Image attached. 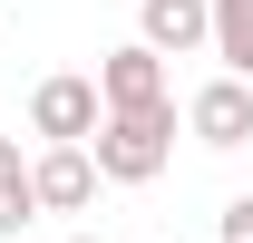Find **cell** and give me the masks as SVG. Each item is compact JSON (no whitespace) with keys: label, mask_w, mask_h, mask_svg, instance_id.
<instances>
[{"label":"cell","mask_w":253,"mask_h":243,"mask_svg":"<svg viewBox=\"0 0 253 243\" xmlns=\"http://www.w3.org/2000/svg\"><path fill=\"white\" fill-rule=\"evenodd\" d=\"M166 156H175V107H146V117H107L88 136V165L97 185H156Z\"/></svg>","instance_id":"obj_1"},{"label":"cell","mask_w":253,"mask_h":243,"mask_svg":"<svg viewBox=\"0 0 253 243\" xmlns=\"http://www.w3.org/2000/svg\"><path fill=\"white\" fill-rule=\"evenodd\" d=\"M97 126H107V97H97V78L59 68V78H39V88H30V136H39V146H88Z\"/></svg>","instance_id":"obj_2"},{"label":"cell","mask_w":253,"mask_h":243,"mask_svg":"<svg viewBox=\"0 0 253 243\" xmlns=\"http://www.w3.org/2000/svg\"><path fill=\"white\" fill-rule=\"evenodd\" d=\"M97 97H107V117H146V107H175V97H166V59H156V49H136V39L97 59Z\"/></svg>","instance_id":"obj_3"},{"label":"cell","mask_w":253,"mask_h":243,"mask_svg":"<svg viewBox=\"0 0 253 243\" xmlns=\"http://www.w3.org/2000/svg\"><path fill=\"white\" fill-rule=\"evenodd\" d=\"M136 49H156V59L214 49V0H136Z\"/></svg>","instance_id":"obj_4"},{"label":"cell","mask_w":253,"mask_h":243,"mask_svg":"<svg viewBox=\"0 0 253 243\" xmlns=\"http://www.w3.org/2000/svg\"><path fill=\"white\" fill-rule=\"evenodd\" d=\"M30 195H39V214H88V204H97L88 146H39V156H30Z\"/></svg>","instance_id":"obj_5"},{"label":"cell","mask_w":253,"mask_h":243,"mask_svg":"<svg viewBox=\"0 0 253 243\" xmlns=\"http://www.w3.org/2000/svg\"><path fill=\"white\" fill-rule=\"evenodd\" d=\"M185 126H195V146H244L253 136V88L244 78H205L185 97Z\"/></svg>","instance_id":"obj_6"},{"label":"cell","mask_w":253,"mask_h":243,"mask_svg":"<svg viewBox=\"0 0 253 243\" xmlns=\"http://www.w3.org/2000/svg\"><path fill=\"white\" fill-rule=\"evenodd\" d=\"M214 59H224V78L253 88V0H214Z\"/></svg>","instance_id":"obj_7"},{"label":"cell","mask_w":253,"mask_h":243,"mask_svg":"<svg viewBox=\"0 0 253 243\" xmlns=\"http://www.w3.org/2000/svg\"><path fill=\"white\" fill-rule=\"evenodd\" d=\"M20 224H39V195H30V175H20V185H0V243L20 234Z\"/></svg>","instance_id":"obj_8"},{"label":"cell","mask_w":253,"mask_h":243,"mask_svg":"<svg viewBox=\"0 0 253 243\" xmlns=\"http://www.w3.org/2000/svg\"><path fill=\"white\" fill-rule=\"evenodd\" d=\"M214 234H224V243H253V195H234V204L214 214Z\"/></svg>","instance_id":"obj_9"},{"label":"cell","mask_w":253,"mask_h":243,"mask_svg":"<svg viewBox=\"0 0 253 243\" xmlns=\"http://www.w3.org/2000/svg\"><path fill=\"white\" fill-rule=\"evenodd\" d=\"M30 165H20V136H0V185H20Z\"/></svg>","instance_id":"obj_10"},{"label":"cell","mask_w":253,"mask_h":243,"mask_svg":"<svg viewBox=\"0 0 253 243\" xmlns=\"http://www.w3.org/2000/svg\"><path fill=\"white\" fill-rule=\"evenodd\" d=\"M68 243H97V234H68Z\"/></svg>","instance_id":"obj_11"}]
</instances>
